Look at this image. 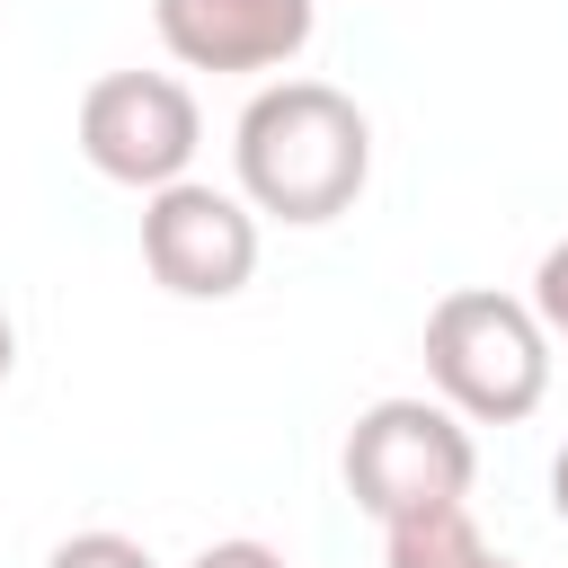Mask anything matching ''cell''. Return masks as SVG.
Listing matches in <instances>:
<instances>
[{
    "instance_id": "cell-1",
    "label": "cell",
    "mask_w": 568,
    "mask_h": 568,
    "mask_svg": "<svg viewBox=\"0 0 568 568\" xmlns=\"http://www.w3.org/2000/svg\"><path fill=\"white\" fill-rule=\"evenodd\" d=\"M231 169H240L248 213L320 231V222L355 213V195L373 178V124L328 80H266L231 124Z\"/></svg>"
},
{
    "instance_id": "cell-2",
    "label": "cell",
    "mask_w": 568,
    "mask_h": 568,
    "mask_svg": "<svg viewBox=\"0 0 568 568\" xmlns=\"http://www.w3.org/2000/svg\"><path fill=\"white\" fill-rule=\"evenodd\" d=\"M426 382L462 426H524L550 399V328L497 284H453L426 311Z\"/></svg>"
},
{
    "instance_id": "cell-3",
    "label": "cell",
    "mask_w": 568,
    "mask_h": 568,
    "mask_svg": "<svg viewBox=\"0 0 568 568\" xmlns=\"http://www.w3.org/2000/svg\"><path fill=\"white\" fill-rule=\"evenodd\" d=\"M479 479V444L444 399H373L346 426V497L373 524H408L435 506H462Z\"/></svg>"
},
{
    "instance_id": "cell-4",
    "label": "cell",
    "mask_w": 568,
    "mask_h": 568,
    "mask_svg": "<svg viewBox=\"0 0 568 568\" xmlns=\"http://www.w3.org/2000/svg\"><path fill=\"white\" fill-rule=\"evenodd\" d=\"M204 151V115L195 89L169 71H106L80 89V160L133 195H160L195 169Z\"/></svg>"
},
{
    "instance_id": "cell-5",
    "label": "cell",
    "mask_w": 568,
    "mask_h": 568,
    "mask_svg": "<svg viewBox=\"0 0 568 568\" xmlns=\"http://www.w3.org/2000/svg\"><path fill=\"white\" fill-rule=\"evenodd\" d=\"M142 266L178 302H231L257 275V213H248V195L204 186V178H178V186L142 195Z\"/></svg>"
},
{
    "instance_id": "cell-6",
    "label": "cell",
    "mask_w": 568,
    "mask_h": 568,
    "mask_svg": "<svg viewBox=\"0 0 568 568\" xmlns=\"http://www.w3.org/2000/svg\"><path fill=\"white\" fill-rule=\"evenodd\" d=\"M320 27V0H151V36L186 71H284Z\"/></svg>"
},
{
    "instance_id": "cell-7",
    "label": "cell",
    "mask_w": 568,
    "mask_h": 568,
    "mask_svg": "<svg viewBox=\"0 0 568 568\" xmlns=\"http://www.w3.org/2000/svg\"><path fill=\"white\" fill-rule=\"evenodd\" d=\"M382 568H524V559L488 550V532L470 524V506H435V515L382 524Z\"/></svg>"
},
{
    "instance_id": "cell-8",
    "label": "cell",
    "mask_w": 568,
    "mask_h": 568,
    "mask_svg": "<svg viewBox=\"0 0 568 568\" xmlns=\"http://www.w3.org/2000/svg\"><path fill=\"white\" fill-rule=\"evenodd\" d=\"M44 568H160V559H151L133 532H71Z\"/></svg>"
},
{
    "instance_id": "cell-9",
    "label": "cell",
    "mask_w": 568,
    "mask_h": 568,
    "mask_svg": "<svg viewBox=\"0 0 568 568\" xmlns=\"http://www.w3.org/2000/svg\"><path fill=\"white\" fill-rule=\"evenodd\" d=\"M532 320L550 328V346H568V240H550L532 266Z\"/></svg>"
},
{
    "instance_id": "cell-10",
    "label": "cell",
    "mask_w": 568,
    "mask_h": 568,
    "mask_svg": "<svg viewBox=\"0 0 568 568\" xmlns=\"http://www.w3.org/2000/svg\"><path fill=\"white\" fill-rule=\"evenodd\" d=\"M186 568H293L284 550H266V541H204Z\"/></svg>"
},
{
    "instance_id": "cell-11",
    "label": "cell",
    "mask_w": 568,
    "mask_h": 568,
    "mask_svg": "<svg viewBox=\"0 0 568 568\" xmlns=\"http://www.w3.org/2000/svg\"><path fill=\"white\" fill-rule=\"evenodd\" d=\"M550 506H559V524H568V444H559V462H550Z\"/></svg>"
},
{
    "instance_id": "cell-12",
    "label": "cell",
    "mask_w": 568,
    "mask_h": 568,
    "mask_svg": "<svg viewBox=\"0 0 568 568\" xmlns=\"http://www.w3.org/2000/svg\"><path fill=\"white\" fill-rule=\"evenodd\" d=\"M9 364H18V328H9V311H0V382H9Z\"/></svg>"
}]
</instances>
